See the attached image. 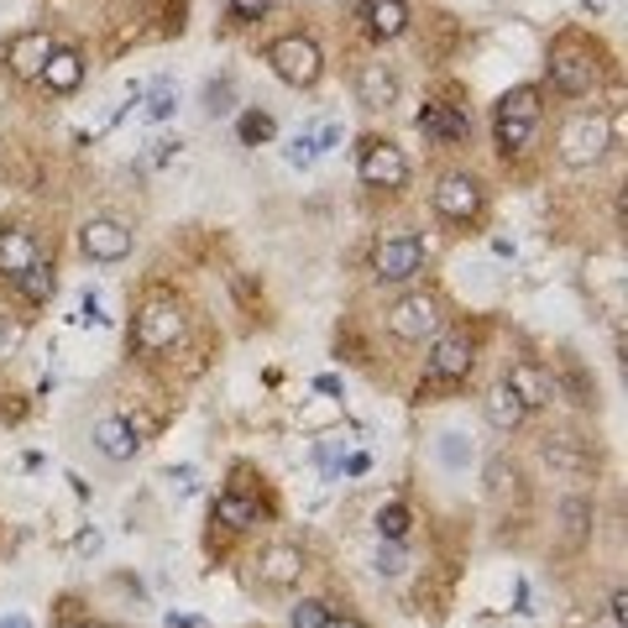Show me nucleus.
Instances as JSON below:
<instances>
[{
	"instance_id": "1",
	"label": "nucleus",
	"mask_w": 628,
	"mask_h": 628,
	"mask_svg": "<svg viewBox=\"0 0 628 628\" xmlns=\"http://www.w3.org/2000/svg\"><path fill=\"white\" fill-rule=\"evenodd\" d=\"M534 126H539V90L534 84H519V90H508L498 100V111H492V137H498V152H524L534 137Z\"/></svg>"
},
{
	"instance_id": "2",
	"label": "nucleus",
	"mask_w": 628,
	"mask_h": 628,
	"mask_svg": "<svg viewBox=\"0 0 628 628\" xmlns=\"http://www.w3.org/2000/svg\"><path fill=\"white\" fill-rule=\"evenodd\" d=\"M607 147H613V126H607V116H597V111H581V116H571V121L560 126V163H566V168L603 163Z\"/></svg>"
},
{
	"instance_id": "3",
	"label": "nucleus",
	"mask_w": 628,
	"mask_h": 628,
	"mask_svg": "<svg viewBox=\"0 0 628 628\" xmlns=\"http://www.w3.org/2000/svg\"><path fill=\"white\" fill-rule=\"evenodd\" d=\"M267 63H272V73H278L283 84H293V90H314L319 73H325V53L314 48V37L289 32V37H278V43L267 48Z\"/></svg>"
},
{
	"instance_id": "4",
	"label": "nucleus",
	"mask_w": 628,
	"mask_h": 628,
	"mask_svg": "<svg viewBox=\"0 0 628 628\" xmlns=\"http://www.w3.org/2000/svg\"><path fill=\"white\" fill-rule=\"evenodd\" d=\"M592 79H597V53H592V43L577 37V32L556 37V48H550V84H556L560 95H586Z\"/></svg>"
},
{
	"instance_id": "5",
	"label": "nucleus",
	"mask_w": 628,
	"mask_h": 628,
	"mask_svg": "<svg viewBox=\"0 0 628 628\" xmlns=\"http://www.w3.org/2000/svg\"><path fill=\"white\" fill-rule=\"evenodd\" d=\"M178 336H184V310L173 299H147L131 319V346L137 351H168Z\"/></svg>"
},
{
	"instance_id": "6",
	"label": "nucleus",
	"mask_w": 628,
	"mask_h": 628,
	"mask_svg": "<svg viewBox=\"0 0 628 628\" xmlns=\"http://www.w3.org/2000/svg\"><path fill=\"white\" fill-rule=\"evenodd\" d=\"M367 189H404L409 184V158H404V147H393L387 137H372L362 147V163H357Z\"/></svg>"
},
{
	"instance_id": "7",
	"label": "nucleus",
	"mask_w": 628,
	"mask_h": 628,
	"mask_svg": "<svg viewBox=\"0 0 628 628\" xmlns=\"http://www.w3.org/2000/svg\"><path fill=\"white\" fill-rule=\"evenodd\" d=\"M79 252H84L90 263H121V257H131V231H126L121 220L95 216L79 225Z\"/></svg>"
},
{
	"instance_id": "8",
	"label": "nucleus",
	"mask_w": 628,
	"mask_h": 628,
	"mask_svg": "<svg viewBox=\"0 0 628 628\" xmlns=\"http://www.w3.org/2000/svg\"><path fill=\"white\" fill-rule=\"evenodd\" d=\"M419 267H425V236H393L372 252V272L383 283H409Z\"/></svg>"
},
{
	"instance_id": "9",
	"label": "nucleus",
	"mask_w": 628,
	"mask_h": 628,
	"mask_svg": "<svg viewBox=\"0 0 628 628\" xmlns=\"http://www.w3.org/2000/svg\"><path fill=\"white\" fill-rule=\"evenodd\" d=\"M440 325V304L430 299V293H409V299H398L393 310H387V330L398 340H425L435 336Z\"/></svg>"
},
{
	"instance_id": "10",
	"label": "nucleus",
	"mask_w": 628,
	"mask_h": 628,
	"mask_svg": "<svg viewBox=\"0 0 628 628\" xmlns=\"http://www.w3.org/2000/svg\"><path fill=\"white\" fill-rule=\"evenodd\" d=\"M472 362H477L472 340L461 336V330H451V336H440L435 346H430V362H425V377H430V383H461V377L472 372Z\"/></svg>"
},
{
	"instance_id": "11",
	"label": "nucleus",
	"mask_w": 628,
	"mask_h": 628,
	"mask_svg": "<svg viewBox=\"0 0 628 628\" xmlns=\"http://www.w3.org/2000/svg\"><path fill=\"white\" fill-rule=\"evenodd\" d=\"M482 210V184L472 173H451L435 184V216L440 220H472Z\"/></svg>"
},
{
	"instance_id": "12",
	"label": "nucleus",
	"mask_w": 628,
	"mask_h": 628,
	"mask_svg": "<svg viewBox=\"0 0 628 628\" xmlns=\"http://www.w3.org/2000/svg\"><path fill=\"white\" fill-rule=\"evenodd\" d=\"M503 387L524 404V409H550V404H556V377H550L539 362H513Z\"/></svg>"
},
{
	"instance_id": "13",
	"label": "nucleus",
	"mask_w": 628,
	"mask_h": 628,
	"mask_svg": "<svg viewBox=\"0 0 628 628\" xmlns=\"http://www.w3.org/2000/svg\"><path fill=\"white\" fill-rule=\"evenodd\" d=\"M53 48H58V43H53L48 32H16V37L5 43V69H11V79H37Z\"/></svg>"
},
{
	"instance_id": "14",
	"label": "nucleus",
	"mask_w": 628,
	"mask_h": 628,
	"mask_svg": "<svg viewBox=\"0 0 628 628\" xmlns=\"http://www.w3.org/2000/svg\"><path fill=\"white\" fill-rule=\"evenodd\" d=\"M398 100V73H393V63H362L357 69V105L362 111H387Z\"/></svg>"
},
{
	"instance_id": "15",
	"label": "nucleus",
	"mask_w": 628,
	"mask_h": 628,
	"mask_svg": "<svg viewBox=\"0 0 628 628\" xmlns=\"http://www.w3.org/2000/svg\"><path fill=\"white\" fill-rule=\"evenodd\" d=\"M299 577H304V550H299V545H272V550H263V560H257V581L272 586V592L299 586Z\"/></svg>"
},
{
	"instance_id": "16",
	"label": "nucleus",
	"mask_w": 628,
	"mask_h": 628,
	"mask_svg": "<svg viewBox=\"0 0 628 628\" xmlns=\"http://www.w3.org/2000/svg\"><path fill=\"white\" fill-rule=\"evenodd\" d=\"M95 451L105 461H131L137 451H142L137 425H131V419H121V414H105V419L95 425Z\"/></svg>"
},
{
	"instance_id": "17",
	"label": "nucleus",
	"mask_w": 628,
	"mask_h": 628,
	"mask_svg": "<svg viewBox=\"0 0 628 628\" xmlns=\"http://www.w3.org/2000/svg\"><path fill=\"white\" fill-rule=\"evenodd\" d=\"M32 263H43L37 236H32L26 225H5V231H0V278H22Z\"/></svg>"
},
{
	"instance_id": "18",
	"label": "nucleus",
	"mask_w": 628,
	"mask_h": 628,
	"mask_svg": "<svg viewBox=\"0 0 628 628\" xmlns=\"http://www.w3.org/2000/svg\"><path fill=\"white\" fill-rule=\"evenodd\" d=\"M37 79L48 84L53 95H73V90L84 84V53H79V48H53Z\"/></svg>"
},
{
	"instance_id": "19",
	"label": "nucleus",
	"mask_w": 628,
	"mask_h": 628,
	"mask_svg": "<svg viewBox=\"0 0 628 628\" xmlns=\"http://www.w3.org/2000/svg\"><path fill=\"white\" fill-rule=\"evenodd\" d=\"M414 126H419L430 142H466V131H472V121L461 116L456 105H425V111L414 116Z\"/></svg>"
},
{
	"instance_id": "20",
	"label": "nucleus",
	"mask_w": 628,
	"mask_h": 628,
	"mask_svg": "<svg viewBox=\"0 0 628 628\" xmlns=\"http://www.w3.org/2000/svg\"><path fill=\"white\" fill-rule=\"evenodd\" d=\"M362 11H367L372 37H383V43H393V37L409 32V5H404V0H367Z\"/></svg>"
},
{
	"instance_id": "21",
	"label": "nucleus",
	"mask_w": 628,
	"mask_h": 628,
	"mask_svg": "<svg viewBox=\"0 0 628 628\" xmlns=\"http://www.w3.org/2000/svg\"><path fill=\"white\" fill-rule=\"evenodd\" d=\"M482 414H487V425H492V430H503V435H508V430H519V425H524V414H530V409H524V404H519V398L498 383L482 398Z\"/></svg>"
},
{
	"instance_id": "22",
	"label": "nucleus",
	"mask_w": 628,
	"mask_h": 628,
	"mask_svg": "<svg viewBox=\"0 0 628 628\" xmlns=\"http://www.w3.org/2000/svg\"><path fill=\"white\" fill-rule=\"evenodd\" d=\"M11 283H16V293H22L26 304H48L53 293H58V272H53L48 263H32L22 278H11Z\"/></svg>"
},
{
	"instance_id": "23",
	"label": "nucleus",
	"mask_w": 628,
	"mask_h": 628,
	"mask_svg": "<svg viewBox=\"0 0 628 628\" xmlns=\"http://www.w3.org/2000/svg\"><path fill=\"white\" fill-rule=\"evenodd\" d=\"M216 524H225V530H252V524H257V503H252L246 492H220Z\"/></svg>"
},
{
	"instance_id": "24",
	"label": "nucleus",
	"mask_w": 628,
	"mask_h": 628,
	"mask_svg": "<svg viewBox=\"0 0 628 628\" xmlns=\"http://www.w3.org/2000/svg\"><path fill=\"white\" fill-rule=\"evenodd\" d=\"M545 461H550L556 472H566V477H586V472H592V456L577 451V440H571V435L550 440V445H545Z\"/></svg>"
},
{
	"instance_id": "25",
	"label": "nucleus",
	"mask_w": 628,
	"mask_h": 628,
	"mask_svg": "<svg viewBox=\"0 0 628 628\" xmlns=\"http://www.w3.org/2000/svg\"><path fill=\"white\" fill-rule=\"evenodd\" d=\"M435 456L445 461L451 472H466V461H472V440L456 435V430H445V435H440V445H435Z\"/></svg>"
},
{
	"instance_id": "26",
	"label": "nucleus",
	"mask_w": 628,
	"mask_h": 628,
	"mask_svg": "<svg viewBox=\"0 0 628 628\" xmlns=\"http://www.w3.org/2000/svg\"><path fill=\"white\" fill-rule=\"evenodd\" d=\"M377 534H383L387 545H398V539L409 534V508H404V503H387L383 513H377Z\"/></svg>"
},
{
	"instance_id": "27",
	"label": "nucleus",
	"mask_w": 628,
	"mask_h": 628,
	"mask_svg": "<svg viewBox=\"0 0 628 628\" xmlns=\"http://www.w3.org/2000/svg\"><path fill=\"white\" fill-rule=\"evenodd\" d=\"M330 618V603H319V597H304V603L289 613V628H325Z\"/></svg>"
},
{
	"instance_id": "28",
	"label": "nucleus",
	"mask_w": 628,
	"mask_h": 628,
	"mask_svg": "<svg viewBox=\"0 0 628 628\" xmlns=\"http://www.w3.org/2000/svg\"><path fill=\"white\" fill-rule=\"evenodd\" d=\"M231 95H236V84H231V79L205 84V111H210V116H231V111H236V105H231Z\"/></svg>"
},
{
	"instance_id": "29",
	"label": "nucleus",
	"mask_w": 628,
	"mask_h": 628,
	"mask_svg": "<svg viewBox=\"0 0 628 628\" xmlns=\"http://www.w3.org/2000/svg\"><path fill=\"white\" fill-rule=\"evenodd\" d=\"M236 131H242L246 147H257V142H267V137H272V116H267V111H246Z\"/></svg>"
},
{
	"instance_id": "30",
	"label": "nucleus",
	"mask_w": 628,
	"mask_h": 628,
	"mask_svg": "<svg viewBox=\"0 0 628 628\" xmlns=\"http://www.w3.org/2000/svg\"><path fill=\"white\" fill-rule=\"evenodd\" d=\"M173 105H178V90H168V84H158L152 90V100H147V121H168Z\"/></svg>"
},
{
	"instance_id": "31",
	"label": "nucleus",
	"mask_w": 628,
	"mask_h": 628,
	"mask_svg": "<svg viewBox=\"0 0 628 628\" xmlns=\"http://www.w3.org/2000/svg\"><path fill=\"white\" fill-rule=\"evenodd\" d=\"M586 524H592V503H586V498H571V503H566V534H571V539H581V534H586Z\"/></svg>"
},
{
	"instance_id": "32",
	"label": "nucleus",
	"mask_w": 628,
	"mask_h": 628,
	"mask_svg": "<svg viewBox=\"0 0 628 628\" xmlns=\"http://www.w3.org/2000/svg\"><path fill=\"white\" fill-rule=\"evenodd\" d=\"M16 346H22V325H16L11 314H0V362L16 357Z\"/></svg>"
},
{
	"instance_id": "33",
	"label": "nucleus",
	"mask_w": 628,
	"mask_h": 628,
	"mask_svg": "<svg viewBox=\"0 0 628 628\" xmlns=\"http://www.w3.org/2000/svg\"><path fill=\"white\" fill-rule=\"evenodd\" d=\"M314 158H319V142H314V137H299V142L289 147V163H293V168H310Z\"/></svg>"
},
{
	"instance_id": "34",
	"label": "nucleus",
	"mask_w": 628,
	"mask_h": 628,
	"mask_svg": "<svg viewBox=\"0 0 628 628\" xmlns=\"http://www.w3.org/2000/svg\"><path fill=\"white\" fill-rule=\"evenodd\" d=\"M225 5H231V16H236V22H257V16L267 11V0H225Z\"/></svg>"
},
{
	"instance_id": "35",
	"label": "nucleus",
	"mask_w": 628,
	"mask_h": 628,
	"mask_svg": "<svg viewBox=\"0 0 628 628\" xmlns=\"http://www.w3.org/2000/svg\"><path fill=\"white\" fill-rule=\"evenodd\" d=\"M377 571H383V577H404V550H398V545L383 550V556H377Z\"/></svg>"
},
{
	"instance_id": "36",
	"label": "nucleus",
	"mask_w": 628,
	"mask_h": 628,
	"mask_svg": "<svg viewBox=\"0 0 628 628\" xmlns=\"http://www.w3.org/2000/svg\"><path fill=\"white\" fill-rule=\"evenodd\" d=\"M607 613H613V624H624V618H628V597H624V592H613V603H607Z\"/></svg>"
},
{
	"instance_id": "37",
	"label": "nucleus",
	"mask_w": 628,
	"mask_h": 628,
	"mask_svg": "<svg viewBox=\"0 0 628 628\" xmlns=\"http://www.w3.org/2000/svg\"><path fill=\"white\" fill-rule=\"evenodd\" d=\"M314 142H319V152H325V147H336L340 142V126H319V137H314Z\"/></svg>"
},
{
	"instance_id": "38",
	"label": "nucleus",
	"mask_w": 628,
	"mask_h": 628,
	"mask_svg": "<svg viewBox=\"0 0 628 628\" xmlns=\"http://www.w3.org/2000/svg\"><path fill=\"white\" fill-rule=\"evenodd\" d=\"M325 628H362V624H357V618H336V613H330V618H325Z\"/></svg>"
},
{
	"instance_id": "39",
	"label": "nucleus",
	"mask_w": 628,
	"mask_h": 628,
	"mask_svg": "<svg viewBox=\"0 0 628 628\" xmlns=\"http://www.w3.org/2000/svg\"><path fill=\"white\" fill-rule=\"evenodd\" d=\"M0 628H32V624H26V618H5V624H0Z\"/></svg>"
},
{
	"instance_id": "40",
	"label": "nucleus",
	"mask_w": 628,
	"mask_h": 628,
	"mask_svg": "<svg viewBox=\"0 0 628 628\" xmlns=\"http://www.w3.org/2000/svg\"><path fill=\"white\" fill-rule=\"evenodd\" d=\"M69 628H100V624H69Z\"/></svg>"
}]
</instances>
